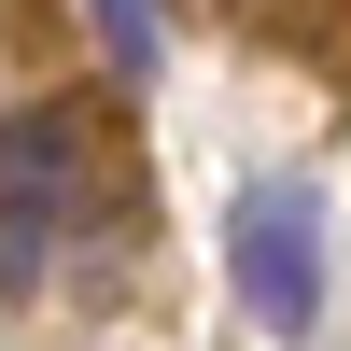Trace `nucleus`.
Segmentation results:
<instances>
[{
    "label": "nucleus",
    "mask_w": 351,
    "mask_h": 351,
    "mask_svg": "<svg viewBox=\"0 0 351 351\" xmlns=\"http://www.w3.org/2000/svg\"><path fill=\"white\" fill-rule=\"evenodd\" d=\"M225 281H239V309L267 337H309L324 324V197L309 183H253L225 211Z\"/></svg>",
    "instance_id": "1"
},
{
    "label": "nucleus",
    "mask_w": 351,
    "mask_h": 351,
    "mask_svg": "<svg viewBox=\"0 0 351 351\" xmlns=\"http://www.w3.org/2000/svg\"><path fill=\"white\" fill-rule=\"evenodd\" d=\"M43 239H56V225H14V211H0V295H28V281H43Z\"/></svg>",
    "instance_id": "4"
},
{
    "label": "nucleus",
    "mask_w": 351,
    "mask_h": 351,
    "mask_svg": "<svg viewBox=\"0 0 351 351\" xmlns=\"http://www.w3.org/2000/svg\"><path fill=\"white\" fill-rule=\"evenodd\" d=\"M99 197V155H84L71 112H0V211L14 225H71Z\"/></svg>",
    "instance_id": "2"
},
{
    "label": "nucleus",
    "mask_w": 351,
    "mask_h": 351,
    "mask_svg": "<svg viewBox=\"0 0 351 351\" xmlns=\"http://www.w3.org/2000/svg\"><path fill=\"white\" fill-rule=\"evenodd\" d=\"M84 28L112 43V71H127V84L169 71V14H155V0H84Z\"/></svg>",
    "instance_id": "3"
}]
</instances>
